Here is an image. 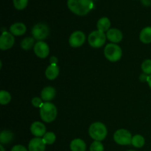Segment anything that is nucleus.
I'll return each mask as SVG.
<instances>
[{
  "label": "nucleus",
  "mask_w": 151,
  "mask_h": 151,
  "mask_svg": "<svg viewBox=\"0 0 151 151\" xmlns=\"http://www.w3.org/2000/svg\"><path fill=\"white\" fill-rule=\"evenodd\" d=\"M114 140L120 145H128L131 144L132 135L128 130L119 129L114 134Z\"/></svg>",
  "instance_id": "obj_6"
},
{
  "label": "nucleus",
  "mask_w": 151,
  "mask_h": 151,
  "mask_svg": "<svg viewBox=\"0 0 151 151\" xmlns=\"http://www.w3.org/2000/svg\"><path fill=\"white\" fill-rule=\"evenodd\" d=\"M147 83H148L150 88H151V75H150V76H148V78H147Z\"/></svg>",
  "instance_id": "obj_32"
},
{
  "label": "nucleus",
  "mask_w": 151,
  "mask_h": 151,
  "mask_svg": "<svg viewBox=\"0 0 151 151\" xmlns=\"http://www.w3.org/2000/svg\"><path fill=\"white\" fill-rule=\"evenodd\" d=\"M55 94H56V91L53 87L52 86L45 87V88H43V90L41 91V99L45 102L51 101V100H53V98L55 97Z\"/></svg>",
  "instance_id": "obj_14"
},
{
  "label": "nucleus",
  "mask_w": 151,
  "mask_h": 151,
  "mask_svg": "<svg viewBox=\"0 0 151 151\" xmlns=\"http://www.w3.org/2000/svg\"><path fill=\"white\" fill-rule=\"evenodd\" d=\"M33 48L35 54L40 58H46L50 54V48L48 44L42 41L35 43Z\"/></svg>",
  "instance_id": "obj_10"
},
{
  "label": "nucleus",
  "mask_w": 151,
  "mask_h": 151,
  "mask_svg": "<svg viewBox=\"0 0 151 151\" xmlns=\"http://www.w3.org/2000/svg\"><path fill=\"white\" fill-rule=\"evenodd\" d=\"M11 100V95L10 93L4 90L0 91V103L1 105H6Z\"/></svg>",
  "instance_id": "obj_24"
},
{
  "label": "nucleus",
  "mask_w": 151,
  "mask_h": 151,
  "mask_svg": "<svg viewBox=\"0 0 151 151\" xmlns=\"http://www.w3.org/2000/svg\"><path fill=\"white\" fill-rule=\"evenodd\" d=\"M90 151H104V147L100 141H94L90 146Z\"/></svg>",
  "instance_id": "obj_27"
},
{
  "label": "nucleus",
  "mask_w": 151,
  "mask_h": 151,
  "mask_svg": "<svg viewBox=\"0 0 151 151\" xmlns=\"http://www.w3.org/2000/svg\"><path fill=\"white\" fill-rule=\"evenodd\" d=\"M88 134L90 137L94 141H102L105 139L108 134L106 126L103 123L100 122H94L91 124L88 129Z\"/></svg>",
  "instance_id": "obj_3"
},
{
  "label": "nucleus",
  "mask_w": 151,
  "mask_h": 151,
  "mask_svg": "<svg viewBox=\"0 0 151 151\" xmlns=\"http://www.w3.org/2000/svg\"><path fill=\"white\" fill-rule=\"evenodd\" d=\"M35 45V38L31 37H27L24 38L21 42V47L24 50H28Z\"/></svg>",
  "instance_id": "obj_21"
},
{
  "label": "nucleus",
  "mask_w": 151,
  "mask_h": 151,
  "mask_svg": "<svg viewBox=\"0 0 151 151\" xmlns=\"http://www.w3.org/2000/svg\"><path fill=\"white\" fill-rule=\"evenodd\" d=\"M42 139L46 145H52L55 142V134L53 132H47L42 137Z\"/></svg>",
  "instance_id": "obj_23"
},
{
  "label": "nucleus",
  "mask_w": 151,
  "mask_h": 151,
  "mask_svg": "<svg viewBox=\"0 0 151 151\" xmlns=\"http://www.w3.org/2000/svg\"><path fill=\"white\" fill-rule=\"evenodd\" d=\"M147 78H148L147 75H146V74H144V75H140L139 79H140V81H142V82H147Z\"/></svg>",
  "instance_id": "obj_30"
},
{
  "label": "nucleus",
  "mask_w": 151,
  "mask_h": 151,
  "mask_svg": "<svg viewBox=\"0 0 151 151\" xmlns=\"http://www.w3.org/2000/svg\"><path fill=\"white\" fill-rule=\"evenodd\" d=\"M27 27L23 23L17 22L12 24L10 27V32H11L13 35L21 36L26 32Z\"/></svg>",
  "instance_id": "obj_15"
},
{
  "label": "nucleus",
  "mask_w": 151,
  "mask_h": 151,
  "mask_svg": "<svg viewBox=\"0 0 151 151\" xmlns=\"http://www.w3.org/2000/svg\"><path fill=\"white\" fill-rule=\"evenodd\" d=\"M139 39L144 44L151 43V27H147L142 29L139 35Z\"/></svg>",
  "instance_id": "obj_19"
},
{
  "label": "nucleus",
  "mask_w": 151,
  "mask_h": 151,
  "mask_svg": "<svg viewBox=\"0 0 151 151\" xmlns=\"http://www.w3.org/2000/svg\"><path fill=\"white\" fill-rule=\"evenodd\" d=\"M50 63H51V64H57L58 58L56 57H55V56H52V57L50 58Z\"/></svg>",
  "instance_id": "obj_31"
},
{
  "label": "nucleus",
  "mask_w": 151,
  "mask_h": 151,
  "mask_svg": "<svg viewBox=\"0 0 151 151\" xmlns=\"http://www.w3.org/2000/svg\"><path fill=\"white\" fill-rule=\"evenodd\" d=\"M46 148V144L43 141L42 138L35 137L29 141L28 145L29 151H44Z\"/></svg>",
  "instance_id": "obj_11"
},
{
  "label": "nucleus",
  "mask_w": 151,
  "mask_h": 151,
  "mask_svg": "<svg viewBox=\"0 0 151 151\" xmlns=\"http://www.w3.org/2000/svg\"><path fill=\"white\" fill-rule=\"evenodd\" d=\"M59 72L60 70L57 64H50L46 69L45 75L47 79L52 81L58 76Z\"/></svg>",
  "instance_id": "obj_16"
},
{
  "label": "nucleus",
  "mask_w": 151,
  "mask_h": 151,
  "mask_svg": "<svg viewBox=\"0 0 151 151\" xmlns=\"http://www.w3.org/2000/svg\"><path fill=\"white\" fill-rule=\"evenodd\" d=\"M142 70L143 71L144 74L146 75H151V60L147 59L145 60L142 64Z\"/></svg>",
  "instance_id": "obj_25"
},
{
  "label": "nucleus",
  "mask_w": 151,
  "mask_h": 151,
  "mask_svg": "<svg viewBox=\"0 0 151 151\" xmlns=\"http://www.w3.org/2000/svg\"><path fill=\"white\" fill-rule=\"evenodd\" d=\"M106 35L99 30H94L89 34L88 38V44L91 47L100 48L103 47L106 41Z\"/></svg>",
  "instance_id": "obj_5"
},
{
  "label": "nucleus",
  "mask_w": 151,
  "mask_h": 151,
  "mask_svg": "<svg viewBox=\"0 0 151 151\" xmlns=\"http://www.w3.org/2000/svg\"><path fill=\"white\" fill-rule=\"evenodd\" d=\"M106 37L112 43H119L122 40L123 35L122 32L119 29L112 28L106 32Z\"/></svg>",
  "instance_id": "obj_13"
},
{
  "label": "nucleus",
  "mask_w": 151,
  "mask_h": 151,
  "mask_svg": "<svg viewBox=\"0 0 151 151\" xmlns=\"http://www.w3.org/2000/svg\"><path fill=\"white\" fill-rule=\"evenodd\" d=\"M13 139V134L10 131H2L0 134V142L1 145L10 143Z\"/></svg>",
  "instance_id": "obj_20"
},
{
  "label": "nucleus",
  "mask_w": 151,
  "mask_h": 151,
  "mask_svg": "<svg viewBox=\"0 0 151 151\" xmlns=\"http://www.w3.org/2000/svg\"><path fill=\"white\" fill-rule=\"evenodd\" d=\"M57 108L50 102H45L40 108V116L44 122L50 123L53 122L57 116Z\"/></svg>",
  "instance_id": "obj_2"
},
{
  "label": "nucleus",
  "mask_w": 151,
  "mask_h": 151,
  "mask_svg": "<svg viewBox=\"0 0 151 151\" xmlns=\"http://www.w3.org/2000/svg\"><path fill=\"white\" fill-rule=\"evenodd\" d=\"M50 33V29L45 24L39 23L35 24L32 29V35L35 39L38 41L44 40L47 38Z\"/></svg>",
  "instance_id": "obj_7"
},
{
  "label": "nucleus",
  "mask_w": 151,
  "mask_h": 151,
  "mask_svg": "<svg viewBox=\"0 0 151 151\" xmlns=\"http://www.w3.org/2000/svg\"><path fill=\"white\" fill-rule=\"evenodd\" d=\"M86 41V35L81 31H75L70 35L69 39V45L74 48L80 47L84 44Z\"/></svg>",
  "instance_id": "obj_9"
},
{
  "label": "nucleus",
  "mask_w": 151,
  "mask_h": 151,
  "mask_svg": "<svg viewBox=\"0 0 151 151\" xmlns=\"http://www.w3.org/2000/svg\"><path fill=\"white\" fill-rule=\"evenodd\" d=\"M70 149L72 151H86V145L81 139H75L71 142Z\"/></svg>",
  "instance_id": "obj_17"
},
{
  "label": "nucleus",
  "mask_w": 151,
  "mask_h": 151,
  "mask_svg": "<svg viewBox=\"0 0 151 151\" xmlns=\"http://www.w3.org/2000/svg\"><path fill=\"white\" fill-rule=\"evenodd\" d=\"M0 149H1V151H5V150H4V147L2 146V145H0Z\"/></svg>",
  "instance_id": "obj_33"
},
{
  "label": "nucleus",
  "mask_w": 151,
  "mask_h": 151,
  "mask_svg": "<svg viewBox=\"0 0 151 151\" xmlns=\"http://www.w3.org/2000/svg\"><path fill=\"white\" fill-rule=\"evenodd\" d=\"M97 29L100 32H108L110 29L111 22L107 17H103L100 19L97 24Z\"/></svg>",
  "instance_id": "obj_18"
},
{
  "label": "nucleus",
  "mask_w": 151,
  "mask_h": 151,
  "mask_svg": "<svg viewBox=\"0 0 151 151\" xmlns=\"http://www.w3.org/2000/svg\"><path fill=\"white\" fill-rule=\"evenodd\" d=\"M104 55L105 57L110 61L116 62L122 58V49L115 44H109L105 47Z\"/></svg>",
  "instance_id": "obj_4"
},
{
  "label": "nucleus",
  "mask_w": 151,
  "mask_h": 151,
  "mask_svg": "<svg viewBox=\"0 0 151 151\" xmlns=\"http://www.w3.org/2000/svg\"><path fill=\"white\" fill-rule=\"evenodd\" d=\"M128 151H135V150H128Z\"/></svg>",
  "instance_id": "obj_34"
},
{
  "label": "nucleus",
  "mask_w": 151,
  "mask_h": 151,
  "mask_svg": "<svg viewBox=\"0 0 151 151\" xmlns=\"http://www.w3.org/2000/svg\"><path fill=\"white\" fill-rule=\"evenodd\" d=\"M131 145L137 148L143 147L145 145V138L142 135L137 134L134 137H132V141H131Z\"/></svg>",
  "instance_id": "obj_22"
},
{
  "label": "nucleus",
  "mask_w": 151,
  "mask_h": 151,
  "mask_svg": "<svg viewBox=\"0 0 151 151\" xmlns=\"http://www.w3.org/2000/svg\"><path fill=\"white\" fill-rule=\"evenodd\" d=\"M15 42L14 37L11 32L5 31L3 32L0 36V49L1 50H6L10 49Z\"/></svg>",
  "instance_id": "obj_8"
},
{
  "label": "nucleus",
  "mask_w": 151,
  "mask_h": 151,
  "mask_svg": "<svg viewBox=\"0 0 151 151\" xmlns=\"http://www.w3.org/2000/svg\"><path fill=\"white\" fill-rule=\"evenodd\" d=\"M11 151H29L24 146L21 145H15L14 147L12 148Z\"/></svg>",
  "instance_id": "obj_29"
},
{
  "label": "nucleus",
  "mask_w": 151,
  "mask_h": 151,
  "mask_svg": "<svg viewBox=\"0 0 151 151\" xmlns=\"http://www.w3.org/2000/svg\"><path fill=\"white\" fill-rule=\"evenodd\" d=\"M32 104L34 107L39 108L40 109V108L43 106L44 103L42 102L41 98H40V97H33V98H32Z\"/></svg>",
  "instance_id": "obj_28"
},
{
  "label": "nucleus",
  "mask_w": 151,
  "mask_h": 151,
  "mask_svg": "<svg viewBox=\"0 0 151 151\" xmlns=\"http://www.w3.org/2000/svg\"><path fill=\"white\" fill-rule=\"evenodd\" d=\"M28 4V0H13L15 8L19 10H24Z\"/></svg>",
  "instance_id": "obj_26"
},
{
  "label": "nucleus",
  "mask_w": 151,
  "mask_h": 151,
  "mask_svg": "<svg viewBox=\"0 0 151 151\" xmlns=\"http://www.w3.org/2000/svg\"><path fill=\"white\" fill-rule=\"evenodd\" d=\"M67 6L75 14L85 16L92 10L94 3L92 0H68Z\"/></svg>",
  "instance_id": "obj_1"
},
{
  "label": "nucleus",
  "mask_w": 151,
  "mask_h": 151,
  "mask_svg": "<svg viewBox=\"0 0 151 151\" xmlns=\"http://www.w3.org/2000/svg\"><path fill=\"white\" fill-rule=\"evenodd\" d=\"M30 131L35 137H43L46 134L45 125L41 122H34L30 126Z\"/></svg>",
  "instance_id": "obj_12"
}]
</instances>
